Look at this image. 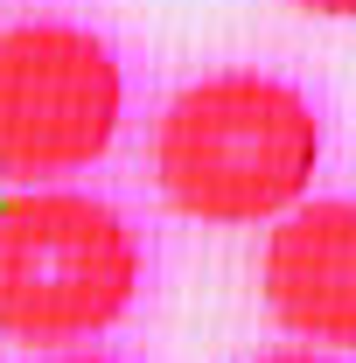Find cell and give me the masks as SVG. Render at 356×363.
Wrapping results in <instances>:
<instances>
[{
  "mask_svg": "<svg viewBox=\"0 0 356 363\" xmlns=\"http://www.w3.org/2000/svg\"><path fill=\"white\" fill-rule=\"evenodd\" d=\"M266 315L314 350H356V203L314 196L266 230L259 252Z\"/></svg>",
  "mask_w": 356,
  "mask_h": 363,
  "instance_id": "4",
  "label": "cell"
},
{
  "mask_svg": "<svg viewBox=\"0 0 356 363\" xmlns=\"http://www.w3.org/2000/svg\"><path fill=\"white\" fill-rule=\"evenodd\" d=\"M43 363H112V357H98V350H49Z\"/></svg>",
  "mask_w": 356,
  "mask_h": 363,
  "instance_id": "7",
  "label": "cell"
},
{
  "mask_svg": "<svg viewBox=\"0 0 356 363\" xmlns=\"http://www.w3.org/2000/svg\"><path fill=\"white\" fill-rule=\"evenodd\" d=\"M140 294V230L84 189L0 196V342H98Z\"/></svg>",
  "mask_w": 356,
  "mask_h": 363,
  "instance_id": "2",
  "label": "cell"
},
{
  "mask_svg": "<svg viewBox=\"0 0 356 363\" xmlns=\"http://www.w3.org/2000/svg\"><path fill=\"white\" fill-rule=\"evenodd\" d=\"M126 126V70L77 21L0 28V182L49 189L98 168Z\"/></svg>",
  "mask_w": 356,
  "mask_h": 363,
  "instance_id": "3",
  "label": "cell"
},
{
  "mask_svg": "<svg viewBox=\"0 0 356 363\" xmlns=\"http://www.w3.org/2000/svg\"><path fill=\"white\" fill-rule=\"evenodd\" d=\"M321 168V119L272 70H210L182 84L154 126V182L203 230L279 224Z\"/></svg>",
  "mask_w": 356,
  "mask_h": 363,
  "instance_id": "1",
  "label": "cell"
},
{
  "mask_svg": "<svg viewBox=\"0 0 356 363\" xmlns=\"http://www.w3.org/2000/svg\"><path fill=\"white\" fill-rule=\"evenodd\" d=\"M301 14H321V21H356V0H294Z\"/></svg>",
  "mask_w": 356,
  "mask_h": 363,
  "instance_id": "5",
  "label": "cell"
},
{
  "mask_svg": "<svg viewBox=\"0 0 356 363\" xmlns=\"http://www.w3.org/2000/svg\"><path fill=\"white\" fill-rule=\"evenodd\" d=\"M259 363H343V357H328V350H272V357H259Z\"/></svg>",
  "mask_w": 356,
  "mask_h": 363,
  "instance_id": "6",
  "label": "cell"
}]
</instances>
